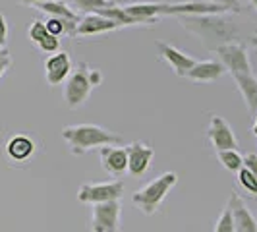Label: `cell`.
Wrapping results in <instances>:
<instances>
[{
    "instance_id": "277c9868",
    "label": "cell",
    "mask_w": 257,
    "mask_h": 232,
    "mask_svg": "<svg viewBox=\"0 0 257 232\" xmlns=\"http://www.w3.org/2000/svg\"><path fill=\"white\" fill-rule=\"evenodd\" d=\"M176 182H178L176 172H165V174L157 176L145 188L134 193V203L140 207L145 215H153L161 205V201L167 197V193L176 186Z\"/></svg>"
},
{
    "instance_id": "d6986e66",
    "label": "cell",
    "mask_w": 257,
    "mask_h": 232,
    "mask_svg": "<svg viewBox=\"0 0 257 232\" xmlns=\"http://www.w3.org/2000/svg\"><path fill=\"white\" fill-rule=\"evenodd\" d=\"M76 22H68V20H62V18H49L47 22H45V27H47V31H49V35L52 37H60V35H70V37H74V31H76Z\"/></svg>"
},
{
    "instance_id": "ffe728a7",
    "label": "cell",
    "mask_w": 257,
    "mask_h": 232,
    "mask_svg": "<svg viewBox=\"0 0 257 232\" xmlns=\"http://www.w3.org/2000/svg\"><path fill=\"white\" fill-rule=\"evenodd\" d=\"M114 0H72V8L74 12H83V14H97L114 6Z\"/></svg>"
},
{
    "instance_id": "4316f807",
    "label": "cell",
    "mask_w": 257,
    "mask_h": 232,
    "mask_svg": "<svg viewBox=\"0 0 257 232\" xmlns=\"http://www.w3.org/2000/svg\"><path fill=\"white\" fill-rule=\"evenodd\" d=\"M12 66V54L8 49H0V79L6 74V70Z\"/></svg>"
},
{
    "instance_id": "6da1fadb",
    "label": "cell",
    "mask_w": 257,
    "mask_h": 232,
    "mask_svg": "<svg viewBox=\"0 0 257 232\" xmlns=\"http://www.w3.org/2000/svg\"><path fill=\"white\" fill-rule=\"evenodd\" d=\"M186 31L199 39L207 51L215 52L224 45H244L257 49V20L240 12L176 16Z\"/></svg>"
},
{
    "instance_id": "2e32d148",
    "label": "cell",
    "mask_w": 257,
    "mask_h": 232,
    "mask_svg": "<svg viewBox=\"0 0 257 232\" xmlns=\"http://www.w3.org/2000/svg\"><path fill=\"white\" fill-rule=\"evenodd\" d=\"M234 81L238 85V89L242 93L245 101V106L251 114H257V77L253 74L247 76H234Z\"/></svg>"
},
{
    "instance_id": "4fadbf2b",
    "label": "cell",
    "mask_w": 257,
    "mask_h": 232,
    "mask_svg": "<svg viewBox=\"0 0 257 232\" xmlns=\"http://www.w3.org/2000/svg\"><path fill=\"white\" fill-rule=\"evenodd\" d=\"M228 209L232 213L234 220V230L236 232H257V220L251 215V211L247 209L244 199L238 193H232L228 199Z\"/></svg>"
},
{
    "instance_id": "f1b7e54d",
    "label": "cell",
    "mask_w": 257,
    "mask_h": 232,
    "mask_svg": "<svg viewBox=\"0 0 257 232\" xmlns=\"http://www.w3.org/2000/svg\"><path fill=\"white\" fill-rule=\"evenodd\" d=\"M6 43H8V22L0 14V49H6Z\"/></svg>"
},
{
    "instance_id": "ba28073f",
    "label": "cell",
    "mask_w": 257,
    "mask_h": 232,
    "mask_svg": "<svg viewBox=\"0 0 257 232\" xmlns=\"http://www.w3.org/2000/svg\"><path fill=\"white\" fill-rule=\"evenodd\" d=\"M72 70H74L72 58L64 51L54 52V54H51L45 60V77H47V83L49 85H60V83H64L66 79L70 77V74H72Z\"/></svg>"
},
{
    "instance_id": "7402d4cb",
    "label": "cell",
    "mask_w": 257,
    "mask_h": 232,
    "mask_svg": "<svg viewBox=\"0 0 257 232\" xmlns=\"http://www.w3.org/2000/svg\"><path fill=\"white\" fill-rule=\"evenodd\" d=\"M215 232H236L234 230V220H232V213L230 209H228V205L222 209L219 220L215 224Z\"/></svg>"
},
{
    "instance_id": "83f0119b",
    "label": "cell",
    "mask_w": 257,
    "mask_h": 232,
    "mask_svg": "<svg viewBox=\"0 0 257 232\" xmlns=\"http://www.w3.org/2000/svg\"><path fill=\"white\" fill-rule=\"evenodd\" d=\"M244 168L249 170L253 176L257 178V155L255 153H247L244 157Z\"/></svg>"
},
{
    "instance_id": "3957f363",
    "label": "cell",
    "mask_w": 257,
    "mask_h": 232,
    "mask_svg": "<svg viewBox=\"0 0 257 232\" xmlns=\"http://www.w3.org/2000/svg\"><path fill=\"white\" fill-rule=\"evenodd\" d=\"M101 81H103V74L99 70H91L85 62H79L72 70L70 77L66 79L64 101L68 108H79L89 99L93 87L99 85Z\"/></svg>"
},
{
    "instance_id": "4dcf8cb0",
    "label": "cell",
    "mask_w": 257,
    "mask_h": 232,
    "mask_svg": "<svg viewBox=\"0 0 257 232\" xmlns=\"http://www.w3.org/2000/svg\"><path fill=\"white\" fill-rule=\"evenodd\" d=\"M249 2H251V6L255 8V12H257V0H249Z\"/></svg>"
},
{
    "instance_id": "d4e9b609",
    "label": "cell",
    "mask_w": 257,
    "mask_h": 232,
    "mask_svg": "<svg viewBox=\"0 0 257 232\" xmlns=\"http://www.w3.org/2000/svg\"><path fill=\"white\" fill-rule=\"evenodd\" d=\"M197 2H207V4H215V6H222L228 12L240 14L242 12V2L240 0H197Z\"/></svg>"
},
{
    "instance_id": "e0dca14e",
    "label": "cell",
    "mask_w": 257,
    "mask_h": 232,
    "mask_svg": "<svg viewBox=\"0 0 257 232\" xmlns=\"http://www.w3.org/2000/svg\"><path fill=\"white\" fill-rule=\"evenodd\" d=\"M35 8L41 12L49 14L52 18H62L68 22H79V16L74 12V8H70L64 0H47V2H39L35 4Z\"/></svg>"
},
{
    "instance_id": "5b68a950",
    "label": "cell",
    "mask_w": 257,
    "mask_h": 232,
    "mask_svg": "<svg viewBox=\"0 0 257 232\" xmlns=\"http://www.w3.org/2000/svg\"><path fill=\"white\" fill-rule=\"evenodd\" d=\"M215 54L219 56V62L226 68V72L232 74V77L253 74L247 47L244 45H224V47H219Z\"/></svg>"
},
{
    "instance_id": "603a6c76",
    "label": "cell",
    "mask_w": 257,
    "mask_h": 232,
    "mask_svg": "<svg viewBox=\"0 0 257 232\" xmlns=\"http://www.w3.org/2000/svg\"><path fill=\"white\" fill-rule=\"evenodd\" d=\"M238 182H240V186H242L244 190H247L249 193H257V178L249 170L242 168V170L238 172Z\"/></svg>"
},
{
    "instance_id": "52a82bcc",
    "label": "cell",
    "mask_w": 257,
    "mask_h": 232,
    "mask_svg": "<svg viewBox=\"0 0 257 232\" xmlns=\"http://www.w3.org/2000/svg\"><path fill=\"white\" fill-rule=\"evenodd\" d=\"M120 199L93 205L91 215V230L93 232H118L120 230Z\"/></svg>"
},
{
    "instance_id": "44dd1931",
    "label": "cell",
    "mask_w": 257,
    "mask_h": 232,
    "mask_svg": "<svg viewBox=\"0 0 257 232\" xmlns=\"http://www.w3.org/2000/svg\"><path fill=\"white\" fill-rule=\"evenodd\" d=\"M220 165L230 170V172H240L244 168V157L238 153L236 149H226V151H217Z\"/></svg>"
},
{
    "instance_id": "9a60e30c",
    "label": "cell",
    "mask_w": 257,
    "mask_h": 232,
    "mask_svg": "<svg viewBox=\"0 0 257 232\" xmlns=\"http://www.w3.org/2000/svg\"><path fill=\"white\" fill-rule=\"evenodd\" d=\"M226 74V68L220 64L219 60H201L195 62L192 70L188 72V76L192 81H199V83H211L217 81Z\"/></svg>"
},
{
    "instance_id": "ac0fdd59",
    "label": "cell",
    "mask_w": 257,
    "mask_h": 232,
    "mask_svg": "<svg viewBox=\"0 0 257 232\" xmlns=\"http://www.w3.org/2000/svg\"><path fill=\"white\" fill-rule=\"evenodd\" d=\"M35 149L33 142L27 138V136H14L12 140L6 145V153L12 157L14 161H26L31 157Z\"/></svg>"
},
{
    "instance_id": "8fae6325",
    "label": "cell",
    "mask_w": 257,
    "mask_h": 232,
    "mask_svg": "<svg viewBox=\"0 0 257 232\" xmlns=\"http://www.w3.org/2000/svg\"><path fill=\"white\" fill-rule=\"evenodd\" d=\"M101 155V163L103 168L114 178H120L124 172H128V153L126 147H114V145H106L99 149Z\"/></svg>"
},
{
    "instance_id": "5bb4252c",
    "label": "cell",
    "mask_w": 257,
    "mask_h": 232,
    "mask_svg": "<svg viewBox=\"0 0 257 232\" xmlns=\"http://www.w3.org/2000/svg\"><path fill=\"white\" fill-rule=\"evenodd\" d=\"M157 49L161 52V56L167 60L168 64L172 66L174 74L180 77L188 76V72H190L193 66H195V62H197L190 54L182 52L180 49H176V47H172V45H168V43H157Z\"/></svg>"
},
{
    "instance_id": "7c38bea8",
    "label": "cell",
    "mask_w": 257,
    "mask_h": 232,
    "mask_svg": "<svg viewBox=\"0 0 257 232\" xmlns=\"http://www.w3.org/2000/svg\"><path fill=\"white\" fill-rule=\"evenodd\" d=\"M118 29L112 20L104 18L101 14H85L83 18H79L74 31V37H91V35H99V33H108Z\"/></svg>"
},
{
    "instance_id": "7a4b0ae2",
    "label": "cell",
    "mask_w": 257,
    "mask_h": 232,
    "mask_svg": "<svg viewBox=\"0 0 257 232\" xmlns=\"http://www.w3.org/2000/svg\"><path fill=\"white\" fill-rule=\"evenodd\" d=\"M62 138L66 140L70 151L74 155H83L91 149H101L106 145H116L122 142L120 136H116L108 130L101 128L97 124H76L66 126L62 130Z\"/></svg>"
},
{
    "instance_id": "8992f818",
    "label": "cell",
    "mask_w": 257,
    "mask_h": 232,
    "mask_svg": "<svg viewBox=\"0 0 257 232\" xmlns=\"http://www.w3.org/2000/svg\"><path fill=\"white\" fill-rule=\"evenodd\" d=\"M124 192V182H104V184H83L77 190V199L81 203H106V201H114L120 199Z\"/></svg>"
},
{
    "instance_id": "f546056e",
    "label": "cell",
    "mask_w": 257,
    "mask_h": 232,
    "mask_svg": "<svg viewBox=\"0 0 257 232\" xmlns=\"http://www.w3.org/2000/svg\"><path fill=\"white\" fill-rule=\"evenodd\" d=\"M251 132H253V136L257 138V114H255V122H253V126H251Z\"/></svg>"
},
{
    "instance_id": "9c48e42d",
    "label": "cell",
    "mask_w": 257,
    "mask_h": 232,
    "mask_svg": "<svg viewBox=\"0 0 257 232\" xmlns=\"http://www.w3.org/2000/svg\"><path fill=\"white\" fill-rule=\"evenodd\" d=\"M209 140L213 143V147L217 151H226V149H238V140L232 132L230 124L222 118V116L215 114L211 118L209 124V132H207Z\"/></svg>"
},
{
    "instance_id": "cb8c5ba5",
    "label": "cell",
    "mask_w": 257,
    "mask_h": 232,
    "mask_svg": "<svg viewBox=\"0 0 257 232\" xmlns=\"http://www.w3.org/2000/svg\"><path fill=\"white\" fill-rule=\"evenodd\" d=\"M47 35H49V31H47V27H45V22L35 20V22L31 24V27H29V39H31L35 45H39Z\"/></svg>"
},
{
    "instance_id": "484cf974",
    "label": "cell",
    "mask_w": 257,
    "mask_h": 232,
    "mask_svg": "<svg viewBox=\"0 0 257 232\" xmlns=\"http://www.w3.org/2000/svg\"><path fill=\"white\" fill-rule=\"evenodd\" d=\"M37 47L43 52H58V49H60V39L52 37V35H47V37L39 43Z\"/></svg>"
},
{
    "instance_id": "30bf717a",
    "label": "cell",
    "mask_w": 257,
    "mask_h": 232,
    "mask_svg": "<svg viewBox=\"0 0 257 232\" xmlns=\"http://www.w3.org/2000/svg\"><path fill=\"white\" fill-rule=\"evenodd\" d=\"M128 153V172L132 176H143L149 168L155 157V151L142 142H134L126 147Z\"/></svg>"
}]
</instances>
